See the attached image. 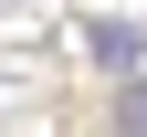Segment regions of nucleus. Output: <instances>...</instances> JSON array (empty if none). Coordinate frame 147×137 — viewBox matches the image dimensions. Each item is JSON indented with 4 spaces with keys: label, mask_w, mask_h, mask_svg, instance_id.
Instances as JSON below:
<instances>
[{
    "label": "nucleus",
    "mask_w": 147,
    "mask_h": 137,
    "mask_svg": "<svg viewBox=\"0 0 147 137\" xmlns=\"http://www.w3.org/2000/svg\"><path fill=\"white\" fill-rule=\"evenodd\" d=\"M116 137H147V74L116 85Z\"/></svg>",
    "instance_id": "obj_2"
},
{
    "label": "nucleus",
    "mask_w": 147,
    "mask_h": 137,
    "mask_svg": "<svg viewBox=\"0 0 147 137\" xmlns=\"http://www.w3.org/2000/svg\"><path fill=\"white\" fill-rule=\"evenodd\" d=\"M84 42H95V63H116V74H137V63H147V32H137V21H95Z\"/></svg>",
    "instance_id": "obj_1"
}]
</instances>
